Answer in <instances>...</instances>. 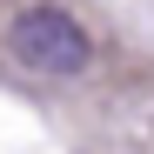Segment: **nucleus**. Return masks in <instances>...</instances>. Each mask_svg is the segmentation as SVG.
<instances>
[{
    "label": "nucleus",
    "instance_id": "1",
    "mask_svg": "<svg viewBox=\"0 0 154 154\" xmlns=\"http://www.w3.org/2000/svg\"><path fill=\"white\" fill-rule=\"evenodd\" d=\"M7 54L27 67V74H54V81H67V74H87L94 60V34L74 20L67 7H20L14 27H7Z\"/></svg>",
    "mask_w": 154,
    "mask_h": 154
}]
</instances>
